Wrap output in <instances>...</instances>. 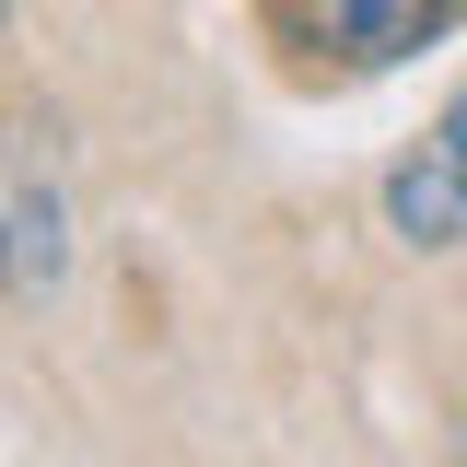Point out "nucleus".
I'll return each instance as SVG.
<instances>
[{
    "label": "nucleus",
    "instance_id": "obj_1",
    "mask_svg": "<svg viewBox=\"0 0 467 467\" xmlns=\"http://www.w3.org/2000/svg\"><path fill=\"white\" fill-rule=\"evenodd\" d=\"M70 281V187H58L47 129H0V292L12 304H47Z\"/></svg>",
    "mask_w": 467,
    "mask_h": 467
},
{
    "label": "nucleus",
    "instance_id": "obj_3",
    "mask_svg": "<svg viewBox=\"0 0 467 467\" xmlns=\"http://www.w3.org/2000/svg\"><path fill=\"white\" fill-rule=\"evenodd\" d=\"M467 0H316V24H327V47L339 58H409L420 36H444Z\"/></svg>",
    "mask_w": 467,
    "mask_h": 467
},
{
    "label": "nucleus",
    "instance_id": "obj_2",
    "mask_svg": "<svg viewBox=\"0 0 467 467\" xmlns=\"http://www.w3.org/2000/svg\"><path fill=\"white\" fill-rule=\"evenodd\" d=\"M386 223H398L409 245H456V234H467V152L444 140V129L386 175Z\"/></svg>",
    "mask_w": 467,
    "mask_h": 467
},
{
    "label": "nucleus",
    "instance_id": "obj_4",
    "mask_svg": "<svg viewBox=\"0 0 467 467\" xmlns=\"http://www.w3.org/2000/svg\"><path fill=\"white\" fill-rule=\"evenodd\" d=\"M444 140H456V152H467V94H456V106H444Z\"/></svg>",
    "mask_w": 467,
    "mask_h": 467
}]
</instances>
